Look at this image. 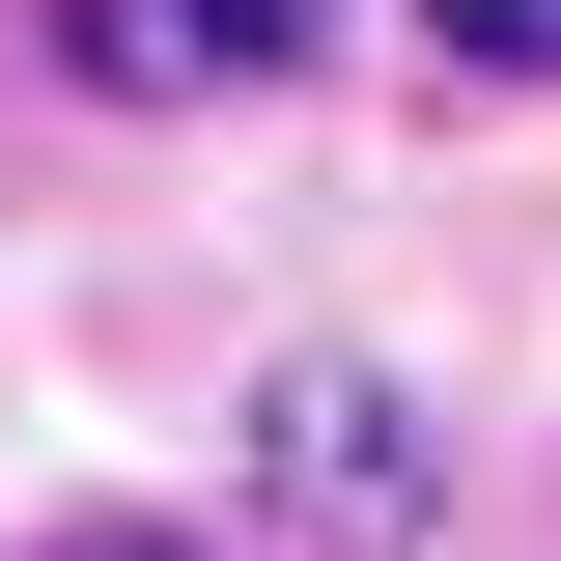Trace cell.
<instances>
[{
    "instance_id": "6da1fadb",
    "label": "cell",
    "mask_w": 561,
    "mask_h": 561,
    "mask_svg": "<svg viewBox=\"0 0 561 561\" xmlns=\"http://www.w3.org/2000/svg\"><path fill=\"white\" fill-rule=\"evenodd\" d=\"M84 28V84H140V113H225V84H280L337 0H57Z\"/></svg>"
},
{
    "instance_id": "7a4b0ae2",
    "label": "cell",
    "mask_w": 561,
    "mask_h": 561,
    "mask_svg": "<svg viewBox=\"0 0 561 561\" xmlns=\"http://www.w3.org/2000/svg\"><path fill=\"white\" fill-rule=\"evenodd\" d=\"M280 505H309V534H421V421L365 393V365H280Z\"/></svg>"
},
{
    "instance_id": "3957f363",
    "label": "cell",
    "mask_w": 561,
    "mask_h": 561,
    "mask_svg": "<svg viewBox=\"0 0 561 561\" xmlns=\"http://www.w3.org/2000/svg\"><path fill=\"white\" fill-rule=\"evenodd\" d=\"M449 57H534V84H561V0H449Z\"/></svg>"
},
{
    "instance_id": "277c9868",
    "label": "cell",
    "mask_w": 561,
    "mask_h": 561,
    "mask_svg": "<svg viewBox=\"0 0 561 561\" xmlns=\"http://www.w3.org/2000/svg\"><path fill=\"white\" fill-rule=\"evenodd\" d=\"M57 561H169V534H57Z\"/></svg>"
}]
</instances>
